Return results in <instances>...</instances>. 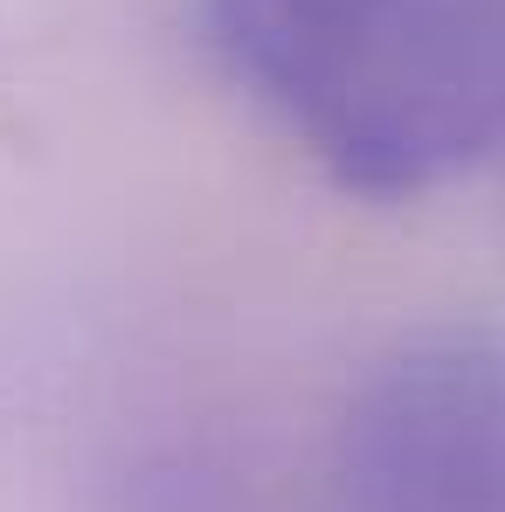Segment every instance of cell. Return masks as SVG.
I'll use <instances>...</instances> for the list:
<instances>
[{"mask_svg":"<svg viewBox=\"0 0 505 512\" xmlns=\"http://www.w3.org/2000/svg\"><path fill=\"white\" fill-rule=\"evenodd\" d=\"M229 84L367 201L505 153V0H201Z\"/></svg>","mask_w":505,"mask_h":512,"instance_id":"cell-1","label":"cell"},{"mask_svg":"<svg viewBox=\"0 0 505 512\" xmlns=\"http://www.w3.org/2000/svg\"><path fill=\"white\" fill-rule=\"evenodd\" d=\"M333 485L346 512H505V333L388 346L333 423Z\"/></svg>","mask_w":505,"mask_h":512,"instance_id":"cell-2","label":"cell"}]
</instances>
